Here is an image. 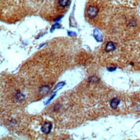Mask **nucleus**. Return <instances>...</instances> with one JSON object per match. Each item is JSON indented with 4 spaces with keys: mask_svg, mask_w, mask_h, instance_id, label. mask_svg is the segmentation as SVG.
I'll return each instance as SVG.
<instances>
[{
    "mask_svg": "<svg viewBox=\"0 0 140 140\" xmlns=\"http://www.w3.org/2000/svg\"><path fill=\"white\" fill-rule=\"evenodd\" d=\"M98 80H99V79L96 77H92L90 78V81H91V83H96Z\"/></svg>",
    "mask_w": 140,
    "mask_h": 140,
    "instance_id": "6e6552de",
    "label": "nucleus"
},
{
    "mask_svg": "<svg viewBox=\"0 0 140 140\" xmlns=\"http://www.w3.org/2000/svg\"><path fill=\"white\" fill-rule=\"evenodd\" d=\"M68 35H70V36H75L76 35V33H71V32H68Z\"/></svg>",
    "mask_w": 140,
    "mask_h": 140,
    "instance_id": "9d476101",
    "label": "nucleus"
},
{
    "mask_svg": "<svg viewBox=\"0 0 140 140\" xmlns=\"http://www.w3.org/2000/svg\"><path fill=\"white\" fill-rule=\"evenodd\" d=\"M94 36L95 39L97 41L101 42L103 40V36L101 33H100V31L98 29H94Z\"/></svg>",
    "mask_w": 140,
    "mask_h": 140,
    "instance_id": "7ed1b4c3",
    "label": "nucleus"
},
{
    "mask_svg": "<svg viewBox=\"0 0 140 140\" xmlns=\"http://www.w3.org/2000/svg\"><path fill=\"white\" fill-rule=\"evenodd\" d=\"M120 101L117 98H114L111 101H110V106L113 109H116L118 106V105L120 104Z\"/></svg>",
    "mask_w": 140,
    "mask_h": 140,
    "instance_id": "39448f33",
    "label": "nucleus"
},
{
    "mask_svg": "<svg viewBox=\"0 0 140 140\" xmlns=\"http://www.w3.org/2000/svg\"><path fill=\"white\" fill-rule=\"evenodd\" d=\"M98 13V8L95 6H90L87 10V16L91 18H94L96 16Z\"/></svg>",
    "mask_w": 140,
    "mask_h": 140,
    "instance_id": "f257e3e1",
    "label": "nucleus"
},
{
    "mask_svg": "<svg viewBox=\"0 0 140 140\" xmlns=\"http://www.w3.org/2000/svg\"><path fill=\"white\" fill-rule=\"evenodd\" d=\"M116 46L115 44L112 42H109L107 43V45L105 46V51L107 52H111L113 51L115 49Z\"/></svg>",
    "mask_w": 140,
    "mask_h": 140,
    "instance_id": "20e7f679",
    "label": "nucleus"
},
{
    "mask_svg": "<svg viewBox=\"0 0 140 140\" xmlns=\"http://www.w3.org/2000/svg\"><path fill=\"white\" fill-rule=\"evenodd\" d=\"M52 128V125L49 122H47L41 127V131L45 134H48L51 131Z\"/></svg>",
    "mask_w": 140,
    "mask_h": 140,
    "instance_id": "f03ea898",
    "label": "nucleus"
},
{
    "mask_svg": "<svg viewBox=\"0 0 140 140\" xmlns=\"http://www.w3.org/2000/svg\"><path fill=\"white\" fill-rule=\"evenodd\" d=\"M116 67H110V68H108L107 70H109V71H113L116 70Z\"/></svg>",
    "mask_w": 140,
    "mask_h": 140,
    "instance_id": "1a4fd4ad",
    "label": "nucleus"
},
{
    "mask_svg": "<svg viewBox=\"0 0 140 140\" xmlns=\"http://www.w3.org/2000/svg\"><path fill=\"white\" fill-rule=\"evenodd\" d=\"M69 2H70V0H59L58 3H59L60 7H65L69 4Z\"/></svg>",
    "mask_w": 140,
    "mask_h": 140,
    "instance_id": "423d86ee",
    "label": "nucleus"
},
{
    "mask_svg": "<svg viewBox=\"0 0 140 140\" xmlns=\"http://www.w3.org/2000/svg\"><path fill=\"white\" fill-rule=\"evenodd\" d=\"M16 98L18 99V100H19V101H23V99H24V96H23V95L22 93H17Z\"/></svg>",
    "mask_w": 140,
    "mask_h": 140,
    "instance_id": "0eeeda50",
    "label": "nucleus"
}]
</instances>
